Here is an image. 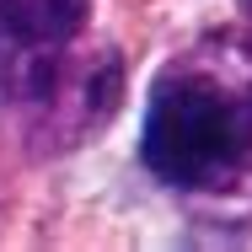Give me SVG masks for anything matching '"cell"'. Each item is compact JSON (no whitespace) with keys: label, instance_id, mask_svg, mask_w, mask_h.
Masks as SVG:
<instances>
[{"label":"cell","instance_id":"1","mask_svg":"<svg viewBox=\"0 0 252 252\" xmlns=\"http://www.w3.org/2000/svg\"><path fill=\"white\" fill-rule=\"evenodd\" d=\"M140 161L215 215H252V38L209 32L151 86Z\"/></svg>","mask_w":252,"mask_h":252},{"label":"cell","instance_id":"2","mask_svg":"<svg viewBox=\"0 0 252 252\" xmlns=\"http://www.w3.org/2000/svg\"><path fill=\"white\" fill-rule=\"evenodd\" d=\"M0 97L32 151H75L118 113L124 59L107 43L75 49V38L43 49H0Z\"/></svg>","mask_w":252,"mask_h":252},{"label":"cell","instance_id":"3","mask_svg":"<svg viewBox=\"0 0 252 252\" xmlns=\"http://www.w3.org/2000/svg\"><path fill=\"white\" fill-rule=\"evenodd\" d=\"M92 0H0V49H43L86 27Z\"/></svg>","mask_w":252,"mask_h":252},{"label":"cell","instance_id":"4","mask_svg":"<svg viewBox=\"0 0 252 252\" xmlns=\"http://www.w3.org/2000/svg\"><path fill=\"white\" fill-rule=\"evenodd\" d=\"M242 11H247V22H252V0H242Z\"/></svg>","mask_w":252,"mask_h":252}]
</instances>
